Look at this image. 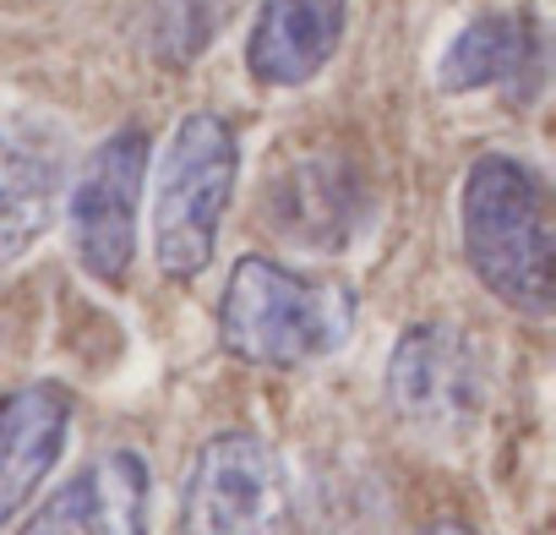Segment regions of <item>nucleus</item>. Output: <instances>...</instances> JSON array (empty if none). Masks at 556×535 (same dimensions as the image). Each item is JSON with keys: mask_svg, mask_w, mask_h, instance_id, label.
<instances>
[{"mask_svg": "<svg viewBox=\"0 0 556 535\" xmlns=\"http://www.w3.org/2000/svg\"><path fill=\"white\" fill-rule=\"evenodd\" d=\"M355 328V290L339 279H306L273 257H240L218 301V339L251 366H312L333 356Z\"/></svg>", "mask_w": 556, "mask_h": 535, "instance_id": "obj_1", "label": "nucleus"}, {"mask_svg": "<svg viewBox=\"0 0 556 535\" xmlns=\"http://www.w3.org/2000/svg\"><path fill=\"white\" fill-rule=\"evenodd\" d=\"M458 219H464V257L480 274V285L502 307L545 318L556 274H551V213L540 175L513 153L475 159Z\"/></svg>", "mask_w": 556, "mask_h": 535, "instance_id": "obj_2", "label": "nucleus"}, {"mask_svg": "<svg viewBox=\"0 0 556 535\" xmlns=\"http://www.w3.org/2000/svg\"><path fill=\"white\" fill-rule=\"evenodd\" d=\"M235 175H240L235 126L213 110L186 115L159 159V191H153V257L169 279H197L213 262Z\"/></svg>", "mask_w": 556, "mask_h": 535, "instance_id": "obj_3", "label": "nucleus"}, {"mask_svg": "<svg viewBox=\"0 0 556 535\" xmlns=\"http://www.w3.org/2000/svg\"><path fill=\"white\" fill-rule=\"evenodd\" d=\"M485 388H491L485 350L458 323H415L393 345L388 399L399 421L426 437H442V443L464 437L485 410Z\"/></svg>", "mask_w": 556, "mask_h": 535, "instance_id": "obj_4", "label": "nucleus"}, {"mask_svg": "<svg viewBox=\"0 0 556 535\" xmlns=\"http://www.w3.org/2000/svg\"><path fill=\"white\" fill-rule=\"evenodd\" d=\"M180 535H290V492L256 432H218L180 492Z\"/></svg>", "mask_w": 556, "mask_h": 535, "instance_id": "obj_5", "label": "nucleus"}, {"mask_svg": "<svg viewBox=\"0 0 556 535\" xmlns=\"http://www.w3.org/2000/svg\"><path fill=\"white\" fill-rule=\"evenodd\" d=\"M142 175H148V132L121 126L88 153L72 186V246L83 268L104 285H121L131 274Z\"/></svg>", "mask_w": 556, "mask_h": 535, "instance_id": "obj_6", "label": "nucleus"}, {"mask_svg": "<svg viewBox=\"0 0 556 535\" xmlns=\"http://www.w3.org/2000/svg\"><path fill=\"white\" fill-rule=\"evenodd\" d=\"M366 219H371V181L339 148L301 153L278 164V175L267 181V224L290 246L344 251L366 229Z\"/></svg>", "mask_w": 556, "mask_h": 535, "instance_id": "obj_7", "label": "nucleus"}, {"mask_svg": "<svg viewBox=\"0 0 556 535\" xmlns=\"http://www.w3.org/2000/svg\"><path fill=\"white\" fill-rule=\"evenodd\" d=\"M72 181V132L45 110L0 121V262L23 257L61 213Z\"/></svg>", "mask_w": 556, "mask_h": 535, "instance_id": "obj_8", "label": "nucleus"}, {"mask_svg": "<svg viewBox=\"0 0 556 535\" xmlns=\"http://www.w3.org/2000/svg\"><path fill=\"white\" fill-rule=\"evenodd\" d=\"M23 535H148V464L137 448L93 453L55 497L23 524Z\"/></svg>", "mask_w": 556, "mask_h": 535, "instance_id": "obj_9", "label": "nucleus"}, {"mask_svg": "<svg viewBox=\"0 0 556 535\" xmlns=\"http://www.w3.org/2000/svg\"><path fill=\"white\" fill-rule=\"evenodd\" d=\"M350 0H262L251 39H245V72L267 88H301L312 83L339 39H344Z\"/></svg>", "mask_w": 556, "mask_h": 535, "instance_id": "obj_10", "label": "nucleus"}, {"mask_svg": "<svg viewBox=\"0 0 556 535\" xmlns=\"http://www.w3.org/2000/svg\"><path fill=\"white\" fill-rule=\"evenodd\" d=\"M72 426V394L61 383H28L0 399V524L55 470Z\"/></svg>", "mask_w": 556, "mask_h": 535, "instance_id": "obj_11", "label": "nucleus"}, {"mask_svg": "<svg viewBox=\"0 0 556 535\" xmlns=\"http://www.w3.org/2000/svg\"><path fill=\"white\" fill-rule=\"evenodd\" d=\"M534 61H540L534 23L518 12H485L453 34V45L437 61V83L447 94H475V88H496V83L534 72Z\"/></svg>", "mask_w": 556, "mask_h": 535, "instance_id": "obj_12", "label": "nucleus"}, {"mask_svg": "<svg viewBox=\"0 0 556 535\" xmlns=\"http://www.w3.org/2000/svg\"><path fill=\"white\" fill-rule=\"evenodd\" d=\"M426 535H475V530H469V524H453V519H447V524H431Z\"/></svg>", "mask_w": 556, "mask_h": 535, "instance_id": "obj_13", "label": "nucleus"}]
</instances>
